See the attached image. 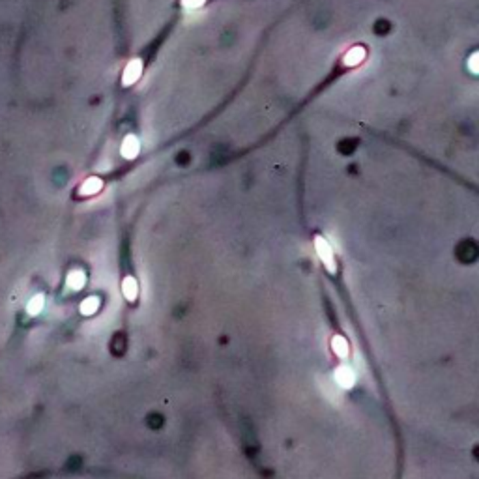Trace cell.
<instances>
[{"label": "cell", "instance_id": "12", "mask_svg": "<svg viewBox=\"0 0 479 479\" xmlns=\"http://www.w3.org/2000/svg\"><path fill=\"white\" fill-rule=\"evenodd\" d=\"M204 2H206V0H184L182 4H184V8H187V9H197V8H201Z\"/></svg>", "mask_w": 479, "mask_h": 479}, {"label": "cell", "instance_id": "8", "mask_svg": "<svg viewBox=\"0 0 479 479\" xmlns=\"http://www.w3.org/2000/svg\"><path fill=\"white\" fill-rule=\"evenodd\" d=\"M85 281L86 277L81 270H73L70 275H68V286H70L71 290H81V288L85 286Z\"/></svg>", "mask_w": 479, "mask_h": 479}, {"label": "cell", "instance_id": "13", "mask_svg": "<svg viewBox=\"0 0 479 479\" xmlns=\"http://www.w3.org/2000/svg\"><path fill=\"white\" fill-rule=\"evenodd\" d=\"M478 60H479V54H478V53L472 54V58H470V70L474 71V73H478Z\"/></svg>", "mask_w": 479, "mask_h": 479}, {"label": "cell", "instance_id": "5", "mask_svg": "<svg viewBox=\"0 0 479 479\" xmlns=\"http://www.w3.org/2000/svg\"><path fill=\"white\" fill-rule=\"evenodd\" d=\"M140 150V144H139V139L135 137V135H127L124 139V142H122V148H120V152H122V155H124L125 159H133L135 155L139 154Z\"/></svg>", "mask_w": 479, "mask_h": 479}, {"label": "cell", "instance_id": "4", "mask_svg": "<svg viewBox=\"0 0 479 479\" xmlns=\"http://www.w3.org/2000/svg\"><path fill=\"white\" fill-rule=\"evenodd\" d=\"M101 187H103V182H101L100 178L90 176V178H86L85 182L81 184V187H79V195H81V197H90V195L100 193Z\"/></svg>", "mask_w": 479, "mask_h": 479}, {"label": "cell", "instance_id": "6", "mask_svg": "<svg viewBox=\"0 0 479 479\" xmlns=\"http://www.w3.org/2000/svg\"><path fill=\"white\" fill-rule=\"evenodd\" d=\"M363 58H365V49H363V47H352V49H350V51L345 54L343 64H345V66H358V64L361 62Z\"/></svg>", "mask_w": 479, "mask_h": 479}, {"label": "cell", "instance_id": "3", "mask_svg": "<svg viewBox=\"0 0 479 479\" xmlns=\"http://www.w3.org/2000/svg\"><path fill=\"white\" fill-rule=\"evenodd\" d=\"M335 382L339 384L343 389H348V387H352L354 386V382H356V374H354V371L350 369V367H339L337 371H335Z\"/></svg>", "mask_w": 479, "mask_h": 479}, {"label": "cell", "instance_id": "2", "mask_svg": "<svg viewBox=\"0 0 479 479\" xmlns=\"http://www.w3.org/2000/svg\"><path fill=\"white\" fill-rule=\"evenodd\" d=\"M142 75V62L140 60H131V62L125 66L124 70V75H122V83H124L125 86L133 85L135 81H139V77Z\"/></svg>", "mask_w": 479, "mask_h": 479}, {"label": "cell", "instance_id": "9", "mask_svg": "<svg viewBox=\"0 0 479 479\" xmlns=\"http://www.w3.org/2000/svg\"><path fill=\"white\" fill-rule=\"evenodd\" d=\"M332 348L333 352L339 356V358H347L348 356V343L345 337H341V335H335L332 341Z\"/></svg>", "mask_w": 479, "mask_h": 479}, {"label": "cell", "instance_id": "1", "mask_svg": "<svg viewBox=\"0 0 479 479\" xmlns=\"http://www.w3.org/2000/svg\"><path fill=\"white\" fill-rule=\"evenodd\" d=\"M315 247H317V253H318V256L322 258V262H324V266L328 268V271H335V258H333V251H332V247H330V243L326 241L322 236H317L315 238Z\"/></svg>", "mask_w": 479, "mask_h": 479}, {"label": "cell", "instance_id": "10", "mask_svg": "<svg viewBox=\"0 0 479 479\" xmlns=\"http://www.w3.org/2000/svg\"><path fill=\"white\" fill-rule=\"evenodd\" d=\"M98 307H100V300L96 296H90V298H86L85 302L81 303V313L86 315V317H90V315H94L98 311Z\"/></svg>", "mask_w": 479, "mask_h": 479}, {"label": "cell", "instance_id": "11", "mask_svg": "<svg viewBox=\"0 0 479 479\" xmlns=\"http://www.w3.org/2000/svg\"><path fill=\"white\" fill-rule=\"evenodd\" d=\"M43 302H45V300H43L41 294L34 296V298L30 300V303H28V313H30V315H38L39 311L43 309Z\"/></svg>", "mask_w": 479, "mask_h": 479}, {"label": "cell", "instance_id": "7", "mask_svg": "<svg viewBox=\"0 0 479 479\" xmlns=\"http://www.w3.org/2000/svg\"><path fill=\"white\" fill-rule=\"evenodd\" d=\"M122 292H124L125 300L129 302H135L137 294H139V286H137V281L133 277H125L124 283H122Z\"/></svg>", "mask_w": 479, "mask_h": 479}]
</instances>
